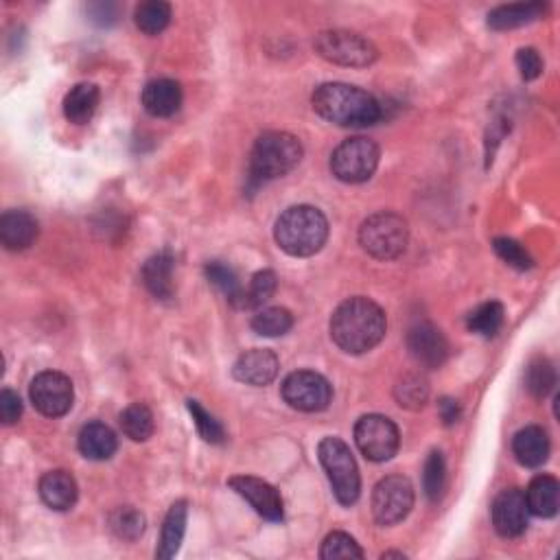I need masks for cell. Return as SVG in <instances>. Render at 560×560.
<instances>
[{
	"instance_id": "6da1fadb",
	"label": "cell",
	"mask_w": 560,
	"mask_h": 560,
	"mask_svg": "<svg viewBox=\"0 0 560 560\" xmlns=\"http://www.w3.org/2000/svg\"><path fill=\"white\" fill-rule=\"evenodd\" d=\"M388 331L383 309L370 298L357 296L342 302L331 318V337L348 355H364L381 344Z\"/></svg>"
},
{
	"instance_id": "7a4b0ae2",
	"label": "cell",
	"mask_w": 560,
	"mask_h": 560,
	"mask_svg": "<svg viewBox=\"0 0 560 560\" xmlns=\"http://www.w3.org/2000/svg\"><path fill=\"white\" fill-rule=\"evenodd\" d=\"M311 103L324 121L340 127H368L383 116L375 97L350 84H322L315 88Z\"/></svg>"
},
{
	"instance_id": "3957f363",
	"label": "cell",
	"mask_w": 560,
	"mask_h": 560,
	"mask_svg": "<svg viewBox=\"0 0 560 560\" xmlns=\"http://www.w3.org/2000/svg\"><path fill=\"white\" fill-rule=\"evenodd\" d=\"M274 239L278 248L289 256L305 259L324 248L326 239H329V221L322 215V210L313 206H291L278 217Z\"/></svg>"
},
{
	"instance_id": "277c9868",
	"label": "cell",
	"mask_w": 560,
	"mask_h": 560,
	"mask_svg": "<svg viewBox=\"0 0 560 560\" xmlns=\"http://www.w3.org/2000/svg\"><path fill=\"white\" fill-rule=\"evenodd\" d=\"M302 160V145L294 134L265 132L256 138L250 156V186L256 189L263 182L283 178L294 171Z\"/></svg>"
},
{
	"instance_id": "5b68a950",
	"label": "cell",
	"mask_w": 560,
	"mask_h": 560,
	"mask_svg": "<svg viewBox=\"0 0 560 560\" xmlns=\"http://www.w3.org/2000/svg\"><path fill=\"white\" fill-rule=\"evenodd\" d=\"M407 241H410L407 221L390 210L368 217L359 228V245L379 261L399 259L407 250Z\"/></svg>"
},
{
	"instance_id": "8992f818",
	"label": "cell",
	"mask_w": 560,
	"mask_h": 560,
	"mask_svg": "<svg viewBox=\"0 0 560 560\" xmlns=\"http://www.w3.org/2000/svg\"><path fill=\"white\" fill-rule=\"evenodd\" d=\"M318 455L326 477H329L331 482L335 499L340 501L342 506H353L359 499L361 490V477L357 462L353 458V451H350L344 440L329 436L318 445Z\"/></svg>"
},
{
	"instance_id": "52a82bcc",
	"label": "cell",
	"mask_w": 560,
	"mask_h": 560,
	"mask_svg": "<svg viewBox=\"0 0 560 560\" xmlns=\"http://www.w3.org/2000/svg\"><path fill=\"white\" fill-rule=\"evenodd\" d=\"M381 151L375 140L355 136L348 138L333 151L331 171L337 180L346 184H361L370 180L379 167Z\"/></svg>"
},
{
	"instance_id": "ba28073f",
	"label": "cell",
	"mask_w": 560,
	"mask_h": 560,
	"mask_svg": "<svg viewBox=\"0 0 560 560\" xmlns=\"http://www.w3.org/2000/svg\"><path fill=\"white\" fill-rule=\"evenodd\" d=\"M313 46L326 62L340 64V66L364 68L370 66L379 57L377 46L370 40H366L364 35H359L355 31H344V29L320 33L318 38H315Z\"/></svg>"
},
{
	"instance_id": "9c48e42d",
	"label": "cell",
	"mask_w": 560,
	"mask_h": 560,
	"mask_svg": "<svg viewBox=\"0 0 560 560\" xmlns=\"http://www.w3.org/2000/svg\"><path fill=\"white\" fill-rule=\"evenodd\" d=\"M355 442L366 460L388 462L399 451L401 436L388 416L368 414L357 420Z\"/></svg>"
},
{
	"instance_id": "30bf717a",
	"label": "cell",
	"mask_w": 560,
	"mask_h": 560,
	"mask_svg": "<svg viewBox=\"0 0 560 560\" xmlns=\"http://www.w3.org/2000/svg\"><path fill=\"white\" fill-rule=\"evenodd\" d=\"M414 508V486L403 475H388L372 493V515L379 525L401 523Z\"/></svg>"
},
{
	"instance_id": "8fae6325",
	"label": "cell",
	"mask_w": 560,
	"mask_h": 560,
	"mask_svg": "<svg viewBox=\"0 0 560 560\" xmlns=\"http://www.w3.org/2000/svg\"><path fill=\"white\" fill-rule=\"evenodd\" d=\"M283 399L298 412H322L333 399V388L313 370H298L283 381Z\"/></svg>"
},
{
	"instance_id": "7c38bea8",
	"label": "cell",
	"mask_w": 560,
	"mask_h": 560,
	"mask_svg": "<svg viewBox=\"0 0 560 560\" xmlns=\"http://www.w3.org/2000/svg\"><path fill=\"white\" fill-rule=\"evenodd\" d=\"M29 396L35 410L49 418H60L70 412L75 401L73 381L62 372L46 370L31 381Z\"/></svg>"
},
{
	"instance_id": "4fadbf2b",
	"label": "cell",
	"mask_w": 560,
	"mask_h": 560,
	"mask_svg": "<svg viewBox=\"0 0 560 560\" xmlns=\"http://www.w3.org/2000/svg\"><path fill=\"white\" fill-rule=\"evenodd\" d=\"M228 484L239 497L248 501V504L259 512L263 519L283 521L285 517L283 497H280V493L272 484H267L265 480H259V477H252V475L230 477Z\"/></svg>"
},
{
	"instance_id": "5bb4252c",
	"label": "cell",
	"mask_w": 560,
	"mask_h": 560,
	"mask_svg": "<svg viewBox=\"0 0 560 560\" xmlns=\"http://www.w3.org/2000/svg\"><path fill=\"white\" fill-rule=\"evenodd\" d=\"M493 525L504 539H517L528 528L530 510L519 488H506L493 501Z\"/></svg>"
},
{
	"instance_id": "9a60e30c",
	"label": "cell",
	"mask_w": 560,
	"mask_h": 560,
	"mask_svg": "<svg viewBox=\"0 0 560 560\" xmlns=\"http://www.w3.org/2000/svg\"><path fill=\"white\" fill-rule=\"evenodd\" d=\"M407 348L423 368H440L449 357L447 337L431 322H418L412 326L407 333Z\"/></svg>"
},
{
	"instance_id": "2e32d148",
	"label": "cell",
	"mask_w": 560,
	"mask_h": 560,
	"mask_svg": "<svg viewBox=\"0 0 560 560\" xmlns=\"http://www.w3.org/2000/svg\"><path fill=\"white\" fill-rule=\"evenodd\" d=\"M278 370H280V361L272 350L252 348V350H245V353L235 361L232 375L245 385L263 388V385H270L278 377Z\"/></svg>"
},
{
	"instance_id": "e0dca14e",
	"label": "cell",
	"mask_w": 560,
	"mask_h": 560,
	"mask_svg": "<svg viewBox=\"0 0 560 560\" xmlns=\"http://www.w3.org/2000/svg\"><path fill=\"white\" fill-rule=\"evenodd\" d=\"M38 235V221L27 210H7L0 217V241L9 252H22L31 248Z\"/></svg>"
},
{
	"instance_id": "ac0fdd59",
	"label": "cell",
	"mask_w": 560,
	"mask_h": 560,
	"mask_svg": "<svg viewBox=\"0 0 560 560\" xmlns=\"http://www.w3.org/2000/svg\"><path fill=\"white\" fill-rule=\"evenodd\" d=\"M145 110L156 119H169L182 108V88L173 79H154L143 90Z\"/></svg>"
},
{
	"instance_id": "d6986e66",
	"label": "cell",
	"mask_w": 560,
	"mask_h": 560,
	"mask_svg": "<svg viewBox=\"0 0 560 560\" xmlns=\"http://www.w3.org/2000/svg\"><path fill=\"white\" fill-rule=\"evenodd\" d=\"M550 438H547V431L543 427L530 425L521 431H517L515 440H512V451H515V458L528 466V469H536V466H543L550 458Z\"/></svg>"
},
{
	"instance_id": "ffe728a7",
	"label": "cell",
	"mask_w": 560,
	"mask_h": 560,
	"mask_svg": "<svg viewBox=\"0 0 560 560\" xmlns=\"http://www.w3.org/2000/svg\"><path fill=\"white\" fill-rule=\"evenodd\" d=\"M77 445L84 458L103 462V460H110L116 453V449H119V440H116V434L108 425L95 420V423H88L81 427Z\"/></svg>"
},
{
	"instance_id": "44dd1931",
	"label": "cell",
	"mask_w": 560,
	"mask_h": 560,
	"mask_svg": "<svg viewBox=\"0 0 560 560\" xmlns=\"http://www.w3.org/2000/svg\"><path fill=\"white\" fill-rule=\"evenodd\" d=\"M40 497L57 512L70 510L77 501V482L68 471H51L40 480Z\"/></svg>"
},
{
	"instance_id": "7402d4cb",
	"label": "cell",
	"mask_w": 560,
	"mask_h": 560,
	"mask_svg": "<svg viewBox=\"0 0 560 560\" xmlns=\"http://www.w3.org/2000/svg\"><path fill=\"white\" fill-rule=\"evenodd\" d=\"M525 504L532 515L541 519H552L558 512L560 504V484L552 475H539L530 482L525 490Z\"/></svg>"
},
{
	"instance_id": "603a6c76",
	"label": "cell",
	"mask_w": 560,
	"mask_h": 560,
	"mask_svg": "<svg viewBox=\"0 0 560 560\" xmlns=\"http://www.w3.org/2000/svg\"><path fill=\"white\" fill-rule=\"evenodd\" d=\"M173 254L169 250L158 252L143 265V283L158 300H171L175 294L173 287Z\"/></svg>"
},
{
	"instance_id": "cb8c5ba5",
	"label": "cell",
	"mask_w": 560,
	"mask_h": 560,
	"mask_svg": "<svg viewBox=\"0 0 560 560\" xmlns=\"http://www.w3.org/2000/svg\"><path fill=\"white\" fill-rule=\"evenodd\" d=\"M186 517H189L186 501H175L167 512L165 523H162V534H160L156 558L169 560L178 554L180 545L184 541V532H186Z\"/></svg>"
},
{
	"instance_id": "d4e9b609",
	"label": "cell",
	"mask_w": 560,
	"mask_h": 560,
	"mask_svg": "<svg viewBox=\"0 0 560 560\" xmlns=\"http://www.w3.org/2000/svg\"><path fill=\"white\" fill-rule=\"evenodd\" d=\"M547 5L545 3H517V5H504L497 7L488 14V27L495 31H508L517 29L530 22L545 16Z\"/></svg>"
},
{
	"instance_id": "484cf974",
	"label": "cell",
	"mask_w": 560,
	"mask_h": 560,
	"mask_svg": "<svg viewBox=\"0 0 560 560\" xmlns=\"http://www.w3.org/2000/svg\"><path fill=\"white\" fill-rule=\"evenodd\" d=\"M101 92L95 84H77L64 97V116L73 125H86L99 108Z\"/></svg>"
},
{
	"instance_id": "4316f807",
	"label": "cell",
	"mask_w": 560,
	"mask_h": 560,
	"mask_svg": "<svg viewBox=\"0 0 560 560\" xmlns=\"http://www.w3.org/2000/svg\"><path fill=\"white\" fill-rule=\"evenodd\" d=\"M134 22L143 33L158 35L169 27L171 5L162 3V0H149V3H140L134 11Z\"/></svg>"
},
{
	"instance_id": "83f0119b",
	"label": "cell",
	"mask_w": 560,
	"mask_h": 560,
	"mask_svg": "<svg viewBox=\"0 0 560 560\" xmlns=\"http://www.w3.org/2000/svg\"><path fill=\"white\" fill-rule=\"evenodd\" d=\"M154 427V414L143 403H134L121 414L123 434L134 442L149 440L151 434H154Z\"/></svg>"
},
{
	"instance_id": "f1b7e54d",
	"label": "cell",
	"mask_w": 560,
	"mask_h": 560,
	"mask_svg": "<svg viewBox=\"0 0 560 560\" xmlns=\"http://www.w3.org/2000/svg\"><path fill=\"white\" fill-rule=\"evenodd\" d=\"M206 278H208V283H213L221 291V294L228 298L230 305H235L237 309H241L245 287H241L239 278H237V274H235V270H232V267L224 265L221 261L208 263L206 265Z\"/></svg>"
},
{
	"instance_id": "f546056e",
	"label": "cell",
	"mask_w": 560,
	"mask_h": 560,
	"mask_svg": "<svg viewBox=\"0 0 560 560\" xmlns=\"http://www.w3.org/2000/svg\"><path fill=\"white\" fill-rule=\"evenodd\" d=\"M294 326V315L283 307H265L256 311L252 318V329L263 337H280L291 331Z\"/></svg>"
},
{
	"instance_id": "4dcf8cb0",
	"label": "cell",
	"mask_w": 560,
	"mask_h": 560,
	"mask_svg": "<svg viewBox=\"0 0 560 560\" xmlns=\"http://www.w3.org/2000/svg\"><path fill=\"white\" fill-rule=\"evenodd\" d=\"M504 318L506 311L501 302H486V305L477 307L471 315H469V329L482 337H493L499 333L501 326H504Z\"/></svg>"
},
{
	"instance_id": "1f68e13d",
	"label": "cell",
	"mask_w": 560,
	"mask_h": 560,
	"mask_svg": "<svg viewBox=\"0 0 560 560\" xmlns=\"http://www.w3.org/2000/svg\"><path fill=\"white\" fill-rule=\"evenodd\" d=\"M556 385V370L550 361L543 357H536L532 364L525 370V388L534 396V399H545L547 394L554 390Z\"/></svg>"
},
{
	"instance_id": "d6a6232c",
	"label": "cell",
	"mask_w": 560,
	"mask_h": 560,
	"mask_svg": "<svg viewBox=\"0 0 560 560\" xmlns=\"http://www.w3.org/2000/svg\"><path fill=\"white\" fill-rule=\"evenodd\" d=\"M423 488L429 501H440L447 488V464L440 451H431L423 469Z\"/></svg>"
},
{
	"instance_id": "836d02e7",
	"label": "cell",
	"mask_w": 560,
	"mask_h": 560,
	"mask_svg": "<svg viewBox=\"0 0 560 560\" xmlns=\"http://www.w3.org/2000/svg\"><path fill=\"white\" fill-rule=\"evenodd\" d=\"M278 287V278L272 270H263L256 272L250 280L248 289L243 291V305L241 309H259L263 307L267 300H270L276 294Z\"/></svg>"
},
{
	"instance_id": "e575fe53",
	"label": "cell",
	"mask_w": 560,
	"mask_h": 560,
	"mask_svg": "<svg viewBox=\"0 0 560 560\" xmlns=\"http://www.w3.org/2000/svg\"><path fill=\"white\" fill-rule=\"evenodd\" d=\"M110 530L119 536L121 541H136L138 536H143L145 532V517L132 506L116 508L110 519Z\"/></svg>"
},
{
	"instance_id": "d590c367",
	"label": "cell",
	"mask_w": 560,
	"mask_h": 560,
	"mask_svg": "<svg viewBox=\"0 0 560 560\" xmlns=\"http://www.w3.org/2000/svg\"><path fill=\"white\" fill-rule=\"evenodd\" d=\"M394 396L401 407H407V410H420V407H425L429 399V385L423 377L405 375L399 383H396Z\"/></svg>"
},
{
	"instance_id": "8d00e7d4",
	"label": "cell",
	"mask_w": 560,
	"mask_h": 560,
	"mask_svg": "<svg viewBox=\"0 0 560 560\" xmlns=\"http://www.w3.org/2000/svg\"><path fill=\"white\" fill-rule=\"evenodd\" d=\"M186 407H189V412L193 416V423H195L197 431H200V436L206 442H210V445H221V442L226 440L224 427H221L219 420L213 414H208L200 403L191 399V401H186Z\"/></svg>"
},
{
	"instance_id": "74e56055",
	"label": "cell",
	"mask_w": 560,
	"mask_h": 560,
	"mask_svg": "<svg viewBox=\"0 0 560 560\" xmlns=\"http://www.w3.org/2000/svg\"><path fill=\"white\" fill-rule=\"evenodd\" d=\"M320 556L324 560H337V558H364V550L357 545L353 536L346 532H331L322 543Z\"/></svg>"
},
{
	"instance_id": "f35d334b",
	"label": "cell",
	"mask_w": 560,
	"mask_h": 560,
	"mask_svg": "<svg viewBox=\"0 0 560 560\" xmlns=\"http://www.w3.org/2000/svg\"><path fill=\"white\" fill-rule=\"evenodd\" d=\"M493 248H495L499 259L504 261V263H508L510 267H515V270L525 272V270H530V267L534 265L530 252L525 250L523 245H521L519 241H515V239H510V237H497V239L493 241Z\"/></svg>"
},
{
	"instance_id": "ab89813d",
	"label": "cell",
	"mask_w": 560,
	"mask_h": 560,
	"mask_svg": "<svg viewBox=\"0 0 560 560\" xmlns=\"http://www.w3.org/2000/svg\"><path fill=\"white\" fill-rule=\"evenodd\" d=\"M517 68L525 81L539 79L543 73V60L536 49H519L517 51Z\"/></svg>"
},
{
	"instance_id": "60d3db41",
	"label": "cell",
	"mask_w": 560,
	"mask_h": 560,
	"mask_svg": "<svg viewBox=\"0 0 560 560\" xmlns=\"http://www.w3.org/2000/svg\"><path fill=\"white\" fill-rule=\"evenodd\" d=\"M22 416V401L14 390H3L0 392V420L5 425L18 423V418Z\"/></svg>"
},
{
	"instance_id": "b9f144b4",
	"label": "cell",
	"mask_w": 560,
	"mask_h": 560,
	"mask_svg": "<svg viewBox=\"0 0 560 560\" xmlns=\"http://www.w3.org/2000/svg\"><path fill=\"white\" fill-rule=\"evenodd\" d=\"M88 16L99 27H110L116 20V5L114 3H92L88 5Z\"/></svg>"
},
{
	"instance_id": "7bdbcfd3",
	"label": "cell",
	"mask_w": 560,
	"mask_h": 560,
	"mask_svg": "<svg viewBox=\"0 0 560 560\" xmlns=\"http://www.w3.org/2000/svg\"><path fill=\"white\" fill-rule=\"evenodd\" d=\"M438 412H440L442 423H445V425H455L460 420V416H462V407H460V403L455 401V399H440Z\"/></svg>"
},
{
	"instance_id": "ee69618b",
	"label": "cell",
	"mask_w": 560,
	"mask_h": 560,
	"mask_svg": "<svg viewBox=\"0 0 560 560\" xmlns=\"http://www.w3.org/2000/svg\"><path fill=\"white\" fill-rule=\"evenodd\" d=\"M381 558L385 560V558H403L405 560V554L403 552H385V554H381Z\"/></svg>"
}]
</instances>
